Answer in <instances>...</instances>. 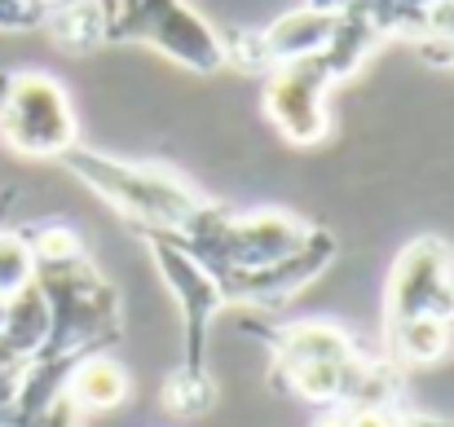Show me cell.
Returning a JSON list of instances; mask_svg holds the SVG:
<instances>
[{"instance_id": "6da1fadb", "label": "cell", "mask_w": 454, "mask_h": 427, "mask_svg": "<svg viewBox=\"0 0 454 427\" xmlns=\"http://www.w3.org/2000/svg\"><path fill=\"white\" fill-rule=\"evenodd\" d=\"M252 335L270 348V375L301 401L348 410V406H397L402 401V370L384 357H366L348 330L335 322H247Z\"/></svg>"}, {"instance_id": "7a4b0ae2", "label": "cell", "mask_w": 454, "mask_h": 427, "mask_svg": "<svg viewBox=\"0 0 454 427\" xmlns=\"http://www.w3.org/2000/svg\"><path fill=\"white\" fill-rule=\"evenodd\" d=\"M137 234L151 252L154 269L163 274L168 291L181 304V361L163 384V410L176 419H203L216 406V384L207 370V326L216 308H225L221 286L172 234H159V229H137Z\"/></svg>"}, {"instance_id": "3957f363", "label": "cell", "mask_w": 454, "mask_h": 427, "mask_svg": "<svg viewBox=\"0 0 454 427\" xmlns=\"http://www.w3.org/2000/svg\"><path fill=\"white\" fill-rule=\"evenodd\" d=\"M62 163L102 198L111 203L133 229H159V234H185L190 221L207 207V198L159 163H129L89 145H71Z\"/></svg>"}, {"instance_id": "277c9868", "label": "cell", "mask_w": 454, "mask_h": 427, "mask_svg": "<svg viewBox=\"0 0 454 427\" xmlns=\"http://www.w3.org/2000/svg\"><path fill=\"white\" fill-rule=\"evenodd\" d=\"M106 44H151L168 62L199 75L230 66L225 35L185 0H111Z\"/></svg>"}, {"instance_id": "5b68a950", "label": "cell", "mask_w": 454, "mask_h": 427, "mask_svg": "<svg viewBox=\"0 0 454 427\" xmlns=\"http://www.w3.org/2000/svg\"><path fill=\"white\" fill-rule=\"evenodd\" d=\"M0 142L22 159H62L80 145V120L62 80L31 66L0 71Z\"/></svg>"}, {"instance_id": "8992f818", "label": "cell", "mask_w": 454, "mask_h": 427, "mask_svg": "<svg viewBox=\"0 0 454 427\" xmlns=\"http://www.w3.org/2000/svg\"><path fill=\"white\" fill-rule=\"evenodd\" d=\"M446 322L454 326V252L450 243L424 234L393 260L384 295V330L411 322Z\"/></svg>"}, {"instance_id": "52a82bcc", "label": "cell", "mask_w": 454, "mask_h": 427, "mask_svg": "<svg viewBox=\"0 0 454 427\" xmlns=\"http://www.w3.org/2000/svg\"><path fill=\"white\" fill-rule=\"evenodd\" d=\"M340 80L322 62V53L287 62L270 71L265 84V115L292 145H317L331 133V89Z\"/></svg>"}, {"instance_id": "ba28073f", "label": "cell", "mask_w": 454, "mask_h": 427, "mask_svg": "<svg viewBox=\"0 0 454 427\" xmlns=\"http://www.w3.org/2000/svg\"><path fill=\"white\" fill-rule=\"evenodd\" d=\"M340 13H322L313 4H301L292 13H283L278 22H270L265 31H243V35H225V53L230 66L239 71H278L287 62H301L326 49L331 31H335Z\"/></svg>"}, {"instance_id": "9c48e42d", "label": "cell", "mask_w": 454, "mask_h": 427, "mask_svg": "<svg viewBox=\"0 0 454 427\" xmlns=\"http://www.w3.org/2000/svg\"><path fill=\"white\" fill-rule=\"evenodd\" d=\"M335 252H340V243L326 229H313L304 238V247H296L292 256H283V260H274L265 269H252V274H234L230 283H221V299L239 304V308H278L296 291L313 283L335 260Z\"/></svg>"}, {"instance_id": "30bf717a", "label": "cell", "mask_w": 454, "mask_h": 427, "mask_svg": "<svg viewBox=\"0 0 454 427\" xmlns=\"http://www.w3.org/2000/svg\"><path fill=\"white\" fill-rule=\"evenodd\" d=\"M129 392H133L129 370H124L115 357H106V353L84 357V361L67 375V401H71L80 415H106V410L124 406Z\"/></svg>"}, {"instance_id": "8fae6325", "label": "cell", "mask_w": 454, "mask_h": 427, "mask_svg": "<svg viewBox=\"0 0 454 427\" xmlns=\"http://www.w3.org/2000/svg\"><path fill=\"white\" fill-rule=\"evenodd\" d=\"M106 22H111V0H67L49 9L44 31L53 35V44L71 53H89L106 44Z\"/></svg>"}, {"instance_id": "7c38bea8", "label": "cell", "mask_w": 454, "mask_h": 427, "mask_svg": "<svg viewBox=\"0 0 454 427\" xmlns=\"http://www.w3.org/2000/svg\"><path fill=\"white\" fill-rule=\"evenodd\" d=\"M27 283H35V256L22 234H0V295H18Z\"/></svg>"}, {"instance_id": "4fadbf2b", "label": "cell", "mask_w": 454, "mask_h": 427, "mask_svg": "<svg viewBox=\"0 0 454 427\" xmlns=\"http://www.w3.org/2000/svg\"><path fill=\"white\" fill-rule=\"evenodd\" d=\"M49 9L40 0H0V31H44Z\"/></svg>"}, {"instance_id": "5bb4252c", "label": "cell", "mask_w": 454, "mask_h": 427, "mask_svg": "<svg viewBox=\"0 0 454 427\" xmlns=\"http://www.w3.org/2000/svg\"><path fill=\"white\" fill-rule=\"evenodd\" d=\"M304 4H313V9H322V13H344L353 0H304Z\"/></svg>"}, {"instance_id": "9a60e30c", "label": "cell", "mask_w": 454, "mask_h": 427, "mask_svg": "<svg viewBox=\"0 0 454 427\" xmlns=\"http://www.w3.org/2000/svg\"><path fill=\"white\" fill-rule=\"evenodd\" d=\"M4 313H9V299L0 295V330H4Z\"/></svg>"}, {"instance_id": "2e32d148", "label": "cell", "mask_w": 454, "mask_h": 427, "mask_svg": "<svg viewBox=\"0 0 454 427\" xmlns=\"http://www.w3.org/2000/svg\"><path fill=\"white\" fill-rule=\"evenodd\" d=\"M40 4H44V9H58V4H67V0H40Z\"/></svg>"}]
</instances>
